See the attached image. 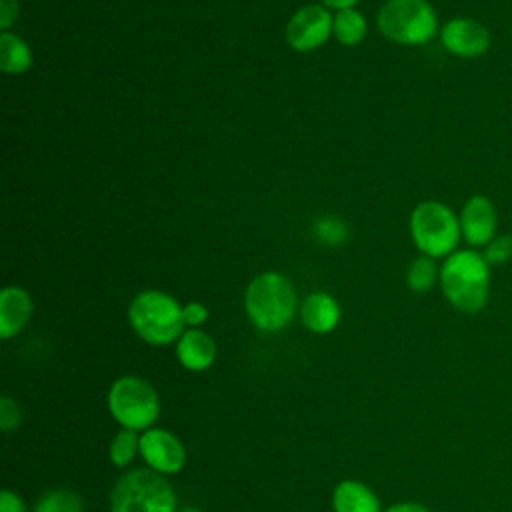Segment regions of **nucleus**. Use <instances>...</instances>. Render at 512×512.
<instances>
[{
	"label": "nucleus",
	"mask_w": 512,
	"mask_h": 512,
	"mask_svg": "<svg viewBox=\"0 0 512 512\" xmlns=\"http://www.w3.org/2000/svg\"><path fill=\"white\" fill-rule=\"evenodd\" d=\"M440 288L456 310L476 314L488 302L490 266L476 250H456L440 268Z\"/></svg>",
	"instance_id": "f257e3e1"
},
{
	"label": "nucleus",
	"mask_w": 512,
	"mask_h": 512,
	"mask_svg": "<svg viewBox=\"0 0 512 512\" xmlns=\"http://www.w3.org/2000/svg\"><path fill=\"white\" fill-rule=\"evenodd\" d=\"M244 306L250 322L258 330L278 332L294 318L296 292L286 276L264 272L248 284Z\"/></svg>",
	"instance_id": "f03ea898"
},
{
	"label": "nucleus",
	"mask_w": 512,
	"mask_h": 512,
	"mask_svg": "<svg viewBox=\"0 0 512 512\" xmlns=\"http://www.w3.org/2000/svg\"><path fill=\"white\" fill-rule=\"evenodd\" d=\"M132 330L152 346L176 342L184 332L182 306L176 298L160 290H144L128 306Z\"/></svg>",
	"instance_id": "7ed1b4c3"
},
{
	"label": "nucleus",
	"mask_w": 512,
	"mask_h": 512,
	"mask_svg": "<svg viewBox=\"0 0 512 512\" xmlns=\"http://www.w3.org/2000/svg\"><path fill=\"white\" fill-rule=\"evenodd\" d=\"M108 506L110 512H176V492L162 474L134 468L114 482Z\"/></svg>",
	"instance_id": "20e7f679"
},
{
	"label": "nucleus",
	"mask_w": 512,
	"mask_h": 512,
	"mask_svg": "<svg viewBox=\"0 0 512 512\" xmlns=\"http://www.w3.org/2000/svg\"><path fill=\"white\" fill-rule=\"evenodd\" d=\"M110 416L126 430L144 432L160 414V398L154 386L134 374L116 378L106 394Z\"/></svg>",
	"instance_id": "39448f33"
},
{
	"label": "nucleus",
	"mask_w": 512,
	"mask_h": 512,
	"mask_svg": "<svg viewBox=\"0 0 512 512\" xmlns=\"http://www.w3.org/2000/svg\"><path fill=\"white\" fill-rule=\"evenodd\" d=\"M410 234L416 248L430 258H442L456 252L460 232L458 216L442 202L424 200L410 216Z\"/></svg>",
	"instance_id": "423d86ee"
},
{
	"label": "nucleus",
	"mask_w": 512,
	"mask_h": 512,
	"mask_svg": "<svg viewBox=\"0 0 512 512\" xmlns=\"http://www.w3.org/2000/svg\"><path fill=\"white\" fill-rule=\"evenodd\" d=\"M376 22L390 42L404 46L426 44L438 30V18L428 0H388Z\"/></svg>",
	"instance_id": "0eeeda50"
},
{
	"label": "nucleus",
	"mask_w": 512,
	"mask_h": 512,
	"mask_svg": "<svg viewBox=\"0 0 512 512\" xmlns=\"http://www.w3.org/2000/svg\"><path fill=\"white\" fill-rule=\"evenodd\" d=\"M140 456L146 468L162 476L176 474L186 464L184 444L166 428H148L140 434Z\"/></svg>",
	"instance_id": "6e6552de"
},
{
	"label": "nucleus",
	"mask_w": 512,
	"mask_h": 512,
	"mask_svg": "<svg viewBox=\"0 0 512 512\" xmlns=\"http://www.w3.org/2000/svg\"><path fill=\"white\" fill-rule=\"evenodd\" d=\"M334 28V16L320 4L300 8L286 26V40L298 52L318 48L328 40Z\"/></svg>",
	"instance_id": "1a4fd4ad"
},
{
	"label": "nucleus",
	"mask_w": 512,
	"mask_h": 512,
	"mask_svg": "<svg viewBox=\"0 0 512 512\" xmlns=\"http://www.w3.org/2000/svg\"><path fill=\"white\" fill-rule=\"evenodd\" d=\"M440 42L458 58H480L490 48V30L480 20L458 16L442 26Z\"/></svg>",
	"instance_id": "9d476101"
},
{
	"label": "nucleus",
	"mask_w": 512,
	"mask_h": 512,
	"mask_svg": "<svg viewBox=\"0 0 512 512\" xmlns=\"http://www.w3.org/2000/svg\"><path fill=\"white\" fill-rule=\"evenodd\" d=\"M458 220L462 238L474 248H484L496 236L498 214L492 200L484 194L470 196L464 202Z\"/></svg>",
	"instance_id": "9b49d317"
},
{
	"label": "nucleus",
	"mask_w": 512,
	"mask_h": 512,
	"mask_svg": "<svg viewBox=\"0 0 512 512\" xmlns=\"http://www.w3.org/2000/svg\"><path fill=\"white\" fill-rule=\"evenodd\" d=\"M176 358L186 370H208L216 360V342L208 332L200 328H188L176 340Z\"/></svg>",
	"instance_id": "f8f14e48"
},
{
	"label": "nucleus",
	"mask_w": 512,
	"mask_h": 512,
	"mask_svg": "<svg viewBox=\"0 0 512 512\" xmlns=\"http://www.w3.org/2000/svg\"><path fill=\"white\" fill-rule=\"evenodd\" d=\"M32 310V298L24 288L6 286L0 292V336L4 340L16 336L30 320Z\"/></svg>",
	"instance_id": "ddd939ff"
},
{
	"label": "nucleus",
	"mask_w": 512,
	"mask_h": 512,
	"mask_svg": "<svg viewBox=\"0 0 512 512\" xmlns=\"http://www.w3.org/2000/svg\"><path fill=\"white\" fill-rule=\"evenodd\" d=\"M302 324L316 334H328L340 322V306L328 292H312L300 306Z\"/></svg>",
	"instance_id": "4468645a"
},
{
	"label": "nucleus",
	"mask_w": 512,
	"mask_h": 512,
	"mask_svg": "<svg viewBox=\"0 0 512 512\" xmlns=\"http://www.w3.org/2000/svg\"><path fill=\"white\" fill-rule=\"evenodd\" d=\"M334 512H382L380 500L372 488L360 480H342L332 492Z\"/></svg>",
	"instance_id": "2eb2a0df"
},
{
	"label": "nucleus",
	"mask_w": 512,
	"mask_h": 512,
	"mask_svg": "<svg viewBox=\"0 0 512 512\" xmlns=\"http://www.w3.org/2000/svg\"><path fill=\"white\" fill-rule=\"evenodd\" d=\"M32 66V52L28 44L12 34L2 32L0 34V68L6 74H22Z\"/></svg>",
	"instance_id": "dca6fc26"
},
{
	"label": "nucleus",
	"mask_w": 512,
	"mask_h": 512,
	"mask_svg": "<svg viewBox=\"0 0 512 512\" xmlns=\"http://www.w3.org/2000/svg\"><path fill=\"white\" fill-rule=\"evenodd\" d=\"M332 32L336 40H340L344 46H356L366 36V20L358 10L342 8L334 16Z\"/></svg>",
	"instance_id": "f3484780"
},
{
	"label": "nucleus",
	"mask_w": 512,
	"mask_h": 512,
	"mask_svg": "<svg viewBox=\"0 0 512 512\" xmlns=\"http://www.w3.org/2000/svg\"><path fill=\"white\" fill-rule=\"evenodd\" d=\"M34 512H84V502L70 488H52L38 498Z\"/></svg>",
	"instance_id": "a211bd4d"
},
{
	"label": "nucleus",
	"mask_w": 512,
	"mask_h": 512,
	"mask_svg": "<svg viewBox=\"0 0 512 512\" xmlns=\"http://www.w3.org/2000/svg\"><path fill=\"white\" fill-rule=\"evenodd\" d=\"M136 454H140V434L134 430L120 428L108 446L110 462L116 468H126Z\"/></svg>",
	"instance_id": "6ab92c4d"
},
{
	"label": "nucleus",
	"mask_w": 512,
	"mask_h": 512,
	"mask_svg": "<svg viewBox=\"0 0 512 512\" xmlns=\"http://www.w3.org/2000/svg\"><path fill=\"white\" fill-rule=\"evenodd\" d=\"M436 276H440V270L436 268L434 258L420 256L410 262L406 272V282L412 292H428L434 286Z\"/></svg>",
	"instance_id": "aec40b11"
},
{
	"label": "nucleus",
	"mask_w": 512,
	"mask_h": 512,
	"mask_svg": "<svg viewBox=\"0 0 512 512\" xmlns=\"http://www.w3.org/2000/svg\"><path fill=\"white\" fill-rule=\"evenodd\" d=\"M488 266H502L512 260V234H496L480 252Z\"/></svg>",
	"instance_id": "412c9836"
},
{
	"label": "nucleus",
	"mask_w": 512,
	"mask_h": 512,
	"mask_svg": "<svg viewBox=\"0 0 512 512\" xmlns=\"http://www.w3.org/2000/svg\"><path fill=\"white\" fill-rule=\"evenodd\" d=\"M314 232H316L318 240H322L326 244H340L346 240V226L334 216L320 218L314 226Z\"/></svg>",
	"instance_id": "4be33fe9"
},
{
	"label": "nucleus",
	"mask_w": 512,
	"mask_h": 512,
	"mask_svg": "<svg viewBox=\"0 0 512 512\" xmlns=\"http://www.w3.org/2000/svg\"><path fill=\"white\" fill-rule=\"evenodd\" d=\"M22 422V410L18 402L10 396L0 398V428L2 432L14 430Z\"/></svg>",
	"instance_id": "5701e85b"
},
{
	"label": "nucleus",
	"mask_w": 512,
	"mask_h": 512,
	"mask_svg": "<svg viewBox=\"0 0 512 512\" xmlns=\"http://www.w3.org/2000/svg\"><path fill=\"white\" fill-rule=\"evenodd\" d=\"M182 318H184V324L190 326V328H198L200 324L206 322L208 318V308L200 302H190L186 306H182Z\"/></svg>",
	"instance_id": "b1692460"
},
{
	"label": "nucleus",
	"mask_w": 512,
	"mask_h": 512,
	"mask_svg": "<svg viewBox=\"0 0 512 512\" xmlns=\"http://www.w3.org/2000/svg\"><path fill=\"white\" fill-rule=\"evenodd\" d=\"M0 512H26V502L18 492L4 488L0 492Z\"/></svg>",
	"instance_id": "393cba45"
},
{
	"label": "nucleus",
	"mask_w": 512,
	"mask_h": 512,
	"mask_svg": "<svg viewBox=\"0 0 512 512\" xmlns=\"http://www.w3.org/2000/svg\"><path fill=\"white\" fill-rule=\"evenodd\" d=\"M18 14V0H0V28L6 32Z\"/></svg>",
	"instance_id": "a878e982"
},
{
	"label": "nucleus",
	"mask_w": 512,
	"mask_h": 512,
	"mask_svg": "<svg viewBox=\"0 0 512 512\" xmlns=\"http://www.w3.org/2000/svg\"><path fill=\"white\" fill-rule=\"evenodd\" d=\"M384 512H430V510L418 502H398L388 506Z\"/></svg>",
	"instance_id": "bb28decb"
},
{
	"label": "nucleus",
	"mask_w": 512,
	"mask_h": 512,
	"mask_svg": "<svg viewBox=\"0 0 512 512\" xmlns=\"http://www.w3.org/2000/svg\"><path fill=\"white\" fill-rule=\"evenodd\" d=\"M328 8H338V10H342V8H352L358 0H322Z\"/></svg>",
	"instance_id": "cd10ccee"
},
{
	"label": "nucleus",
	"mask_w": 512,
	"mask_h": 512,
	"mask_svg": "<svg viewBox=\"0 0 512 512\" xmlns=\"http://www.w3.org/2000/svg\"><path fill=\"white\" fill-rule=\"evenodd\" d=\"M180 512H202L200 508H182Z\"/></svg>",
	"instance_id": "c85d7f7f"
}]
</instances>
